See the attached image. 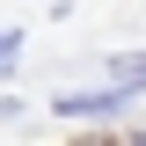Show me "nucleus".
<instances>
[{
  "label": "nucleus",
  "instance_id": "obj_4",
  "mask_svg": "<svg viewBox=\"0 0 146 146\" xmlns=\"http://www.w3.org/2000/svg\"><path fill=\"white\" fill-rule=\"evenodd\" d=\"M131 146H146V139H131Z\"/></svg>",
  "mask_w": 146,
  "mask_h": 146
},
{
  "label": "nucleus",
  "instance_id": "obj_3",
  "mask_svg": "<svg viewBox=\"0 0 146 146\" xmlns=\"http://www.w3.org/2000/svg\"><path fill=\"white\" fill-rule=\"evenodd\" d=\"M88 146H102V139H88Z\"/></svg>",
  "mask_w": 146,
  "mask_h": 146
},
{
  "label": "nucleus",
  "instance_id": "obj_2",
  "mask_svg": "<svg viewBox=\"0 0 146 146\" xmlns=\"http://www.w3.org/2000/svg\"><path fill=\"white\" fill-rule=\"evenodd\" d=\"M15 51H22V36H15V29H0V66H15Z\"/></svg>",
  "mask_w": 146,
  "mask_h": 146
},
{
  "label": "nucleus",
  "instance_id": "obj_1",
  "mask_svg": "<svg viewBox=\"0 0 146 146\" xmlns=\"http://www.w3.org/2000/svg\"><path fill=\"white\" fill-rule=\"evenodd\" d=\"M146 88V51H124V58H110V102H117V95H139Z\"/></svg>",
  "mask_w": 146,
  "mask_h": 146
}]
</instances>
